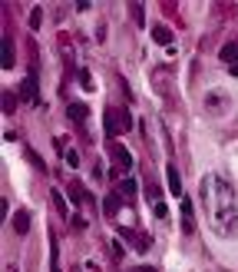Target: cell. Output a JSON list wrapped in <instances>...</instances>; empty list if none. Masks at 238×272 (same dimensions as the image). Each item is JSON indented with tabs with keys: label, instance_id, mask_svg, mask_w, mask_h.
Wrapping results in <instances>:
<instances>
[{
	"label": "cell",
	"instance_id": "obj_1",
	"mask_svg": "<svg viewBox=\"0 0 238 272\" xmlns=\"http://www.w3.org/2000/svg\"><path fill=\"white\" fill-rule=\"evenodd\" d=\"M198 196H202V206H205L208 229L215 236H222V239L238 236V193H235V186L225 183L222 176H202Z\"/></svg>",
	"mask_w": 238,
	"mask_h": 272
},
{
	"label": "cell",
	"instance_id": "obj_2",
	"mask_svg": "<svg viewBox=\"0 0 238 272\" xmlns=\"http://www.w3.org/2000/svg\"><path fill=\"white\" fill-rule=\"evenodd\" d=\"M103 126H106V136H119V133H129L132 130V116L126 113V109H106Z\"/></svg>",
	"mask_w": 238,
	"mask_h": 272
},
{
	"label": "cell",
	"instance_id": "obj_3",
	"mask_svg": "<svg viewBox=\"0 0 238 272\" xmlns=\"http://www.w3.org/2000/svg\"><path fill=\"white\" fill-rule=\"evenodd\" d=\"M109 153H113V160L119 163V169H132V153L122 146V143H113L109 146Z\"/></svg>",
	"mask_w": 238,
	"mask_h": 272
},
{
	"label": "cell",
	"instance_id": "obj_4",
	"mask_svg": "<svg viewBox=\"0 0 238 272\" xmlns=\"http://www.w3.org/2000/svg\"><path fill=\"white\" fill-rule=\"evenodd\" d=\"M20 100H27V103H37V73H27L20 83Z\"/></svg>",
	"mask_w": 238,
	"mask_h": 272
},
{
	"label": "cell",
	"instance_id": "obj_5",
	"mask_svg": "<svg viewBox=\"0 0 238 272\" xmlns=\"http://www.w3.org/2000/svg\"><path fill=\"white\" fill-rule=\"evenodd\" d=\"M165 179H169V193L182 199L185 193H182V179H179V169L175 166H165Z\"/></svg>",
	"mask_w": 238,
	"mask_h": 272
},
{
	"label": "cell",
	"instance_id": "obj_6",
	"mask_svg": "<svg viewBox=\"0 0 238 272\" xmlns=\"http://www.w3.org/2000/svg\"><path fill=\"white\" fill-rule=\"evenodd\" d=\"M179 216H182V232H192L195 229V216H192V203L182 196V206H179Z\"/></svg>",
	"mask_w": 238,
	"mask_h": 272
},
{
	"label": "cell",
	"instance_id": "obj_7",
	"mask_svg": "<svg viewBox=\"0 0 238 272\" xmlns=\"http://www.w3.org/2000/svg\"><path fill=\"white\" fill-rule=\"evenodd\" d=\"M3 70H13V63H17V50H13V37H3Z\"/></svg>",
	"mask_w": 238,
	"mask_h": 272
},
{
	"label": "cell",
	"instance_id": "obj_8",
	"mask_svg": "<svg viewBox=\"0 0 238 272\" xmlns=\"http://www.w3.org/2000/svg\"><path fill=\"white\" fill-rule=\"evenodd\" d=\"M152 40H156V44H162V47H169V44H172V30L162 27V23H156V27H152Z\"/></svg>",
	"mask_w": 238,
	"mask_h": 272
},
{
	"label": "cell",
	"instance_id": "obj_9",
	"mask_svg": "<svg viewBox=\"0 0 238 272\" xmlns=\"http://www.w3.org/2000/svg\"><path fill=\"white\" fill-rule=\"evenodd\" d=\"M103 209H106V216H116L119 209H122V196H119V193H109V196L103 199Z\"/></svg>",
	"mask_w": 238,
	"mask_h": 272
},
{
	"label": "cell",
	"instance_id": "obj_10",
	"mask_svg": "<svg viewBox=\"0 0 238 272\" xmlns=\"http://www.w3.org/2000/svg\"><path fill=\"white\" fill-rule=\"evenodd\" d=\"M13 229H17V232H30V213H27V209H17V213H13Z\"/></svg>",
	"mask_w": 238,
	"mask_h": 272
},
{
	"label": "cell",
	"instance_id": "obj_11",
	"mask_svg": "<svg viewBox=\"0 0 238 272\" xmlns=\"http://www.w3.org/2000/svg\"><path fill=\"white\" fill-rule=\"evenodd\" d=\"M136 189H139V186H136V179H122V183H119V196H122V199H132V196H136Z\"/></svg>",
	"mask_w": 238,
	"mask_h": 272
},
{
	"label": "cell",
	"instance_id": "obj_12",
	"mask_svg": "<svg viewBox=\"0 0 238 272\" xmlns=\"http://www.w3.org/2000/svg\"><path fill=\"white\" fill-rule=\"evenodd\" d=\"M218 56H222V60H225L228 66H235V56H238V44H225Z\"/></svg>",
	"mask_w": 238,
	"mask_h": 272
},
{
	"label": "cell",
	"instance_id": "obj_13",
	"mask_svg": "<svg viewBox=\"0 0 238 272\" xmlns=\"http://www.w3.org/2000/svg\"><path fill=\"white\" fill-rule=\"evenodd\" d=\"M205 107L208 109H222V113H225V109H228V100L225 97H212V93H208V97H205Z\"/></svg>",
	"mask_w": 238,
	"mask_h": 272
},
{
	"label": "cell",
	"instance_id": "obj_14",
	"mask_svg": "<svg viewBox=\"0 0 238 272\" xmlns=\"http://www.w3.org/2000/svg\"><path fill=\"white\" fill-rule=\"evenodd\" d=\"M86 113L89 109L83 107V103H73V107H70V120H86Z\"/></svg>",
	"mask_w": 238,
	"mask_h": 272
},
{
	"label": "cell",
	"instance_id": "obj_15",
	"mask_svg": "<svg viewBox=\"0 0 238 272\" xmlns=\"http://www.w3.org/2000/svg\"><path fill=\"white\" fill-rule=\"evenodd\" d=\"M70 199H73V203H83V199H86V189H83L79 183H73L70 186Z\"/></svg>",
	"mask_w": 238,
	"mask_h": 272
},
{
	"label": "cell",
	"instance_id": "obj_16",
	"mask_svg": "<svg viewBox=\"0 0 238 272\" xmlns=\"http://www.w3.org/2000/svg\"><path fill=\"white\" fill-rule=\"evenodd\" d=\"M146 196H149L152 206H156V203H162V199H159V186H156V183H146Z\"/></svg>",
	"mask_w": 238,
	"mask_h": 272
},
{
	"label": "cell",
	"instance_id": "obj_17",
	"mask_svg": "<svg viewBox=\"0 0 238 272\" xmlns=\"http://www.w3.org/2000/svg\"><path fill=\"white\" fill-rule=\"evenodd\" d=\"M40 23H43V10L37 7V10L30 13V30H40Z\"/></svg>",
	"mask_w": 238,
	"mask_h": 272
},
{
	"label": "cell",
	"instance_id": "obj_18",
	"mask_svg": "<svg viewBox=\"0 0 238 272\" xmlns=\"http://www.w3.org/2000/svg\"><path fill=\"white\" fill-rule=\"evenodd\" d=\"M3 109L7 113H17V97L13 93H3Z\"/></svg>",
	"mask_w": 238,
	"mask_h": 272
},
{
	"label": "cell",
	"instance_id": "obj_19",
	"mask_svg": "<svg viewBox=\"0 0 238 272\" xmlns=\"http://www.w3.org/2000/svg\"><path fill=\"white\" fill-rule=\"evenodd\" d=\"M152 213H156V219H169V206H165V203H156Z\"/></svg>",
	"mask_w": 238,
	"mask_h": 272
},
{
	"label": "cell",
	"instance_id": "obj_20",
	"mask_svg": "<svg viewBox=\"0 0 238 272\" xmlns=\"http://www.w3.org/2000/svg\"><path fill=\"white\" fill-rule=\"evenodd\" d=\"M79 80H83V90H96V87H93V76H89V70H79Z\"/></svg>",
	"mask_w": 238,
	"mask_h": 272
},
{
	"label": "cell",
	"instance_id": "obj_21",
	"mask_svg": "<svg viewBox=\"0 0 238 272\" xmlns=\"http://www.w3.org/2000/svg\"><path fill=\"white\" fill-rule=\"evenodd\" d=\"M109 246H113V259H122V256H126V249H122V242H109Z\"/></svg>",
	"mask_w": 238,
	"mask_h": 272
},
{
	"label": "cell",
	"instance_id": "obj_22",
	"mask_svg": "<svg viewBox=\"0 0 238 272\" xmlns=\"http://www.w3.org/2000/svg\"><path fill=\"white\" fill-rule=\"evenodd\" d=\"M66 163H70V166H79V153H76V150H66Z\"/></svg>",
	"mask_w": 238,
	"mask_h": 272
},
{
	"label": "cell",
	"instance_id": "obj_23",
	"mask_svg": "<svg viewBox=\"0 0 238 272\" xmlns=\"http://www.w3.org/2000/svg\"><path fill=\"white\" fill-rule=\"evenodd\" d=\"M132 17H136V23L146 20V17H142V3H132Z\"/></svg>",
	"mask_w": 238,
	"mask_h": 272
},
{
	"label": "cell",
	"instance_id": "obj_24",
	"mask_svg": "<svg viewBox=\"0 0 238 272\" xmlns=\"http://www.w3.org/2000/svg\"><path fill=\"white\" fill-rule=\"evenodd\" d=\"M53 203H56V209H60V213H66V203H63V196H60V193H53Z\"/></svg>",
	"mask_w": 238,
	"mask_h": 272
},
{
	"label": "cell",
	"instance_id": "obj_25",
	"mask_svg": "<svg viewBox=\"0 0 238 272\" xmlns=\"http://www.w3.org/2000/svg\"><path fill=\"white\" fill-rule=\"evenodd\" d=\"M228 73H232V76H238V63H235V66H228Z\"/></svg>",
	"mask_w": 238,
	"mask_h": 272
},
{
	"label": "cell",
	"instance_id": "obj_26",
	"mask_svg": "<svg viewBox=\"0 0 238 272\" xmlns=\"http://www.w3.org/2000/svg\"><path fill=\"white\" fill-rule=\"evenodd\" d=\"M136 272H156V269H152V266H142V269H136Z\"/></svg>",
	"mask_w": 238,
	"mask_h": 272
}]
</instances>
